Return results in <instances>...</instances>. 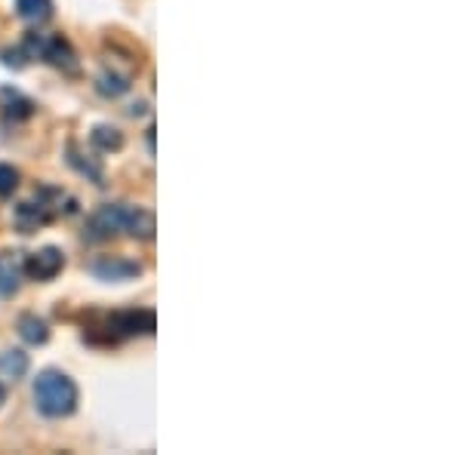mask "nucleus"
<instances>
[{
    "label": "nucleus",
    "instance_id": "1",
    "mask_svg": "<svg viewBox=\"0 0 462 455\" xmlns=\"http://www.w3.org/2000/svg\"><path fill=\"white\" fill-rule=\"evenodd\" d=\"M34 403L47 419L71 415L74 406H78V385H74L65 372L43 369L34 382Z\"/></svg>",
    "mask_w": 462,
    "mask_h": 455
},
{
    "label": "nucleus",
    "instance_id": "4",
    "mask_svg": "<svg viewBox=\"0 0 462 455\" xmlns=\"http://www.w3.org/2000/svg\"><path fill=\"white\" fill-rule=\"evenodd\" d=\"M89 271L102 280H130V278H139L143 268L136 262H130V259H121V256H102L89 265Z\"/></svg>",
    "mask_w": 462,
    "mask_h": 455
},
{
    "label": "nucleus",
    "instance_id": "5",
    "mask_svg": "<svg viewBox=\"0 0 462 455\" xmlns=\"http://www.w3.org/2000/svg\"><path fill=\"white\" fill-rule=\"evenodd\" d=\"M32 41L37 43L41 56L50 59V62L59 65V68H65V71L78 68V62H74V53H71L69 41H62V37H47V41H37V37H32Z\"/></svg>",
    "mask_w": 462,
    "mask_h": 455
},
{
    "label": "nucleus",
    "instance_id": "13",
    "mask_svg": "<svg viewBox=\"0 0 462 455\" xmlns=\"http://www.w3.org/2000/svg\"><path fill=\"white\" fill-rule=\"evenodd\" d=\"M130 89V74H115V71H106L99 77V93L106 96H121Z\"/></svg>",
    "mask_w": 462,
    "mask_h": 455
},
{
    "label": "nucleus",
    "instance_id": "3",
    "mask_svg": "<svg viewBox=\"0 0 462 455\" xmlns=\"http://www.w3.org/2000/svg\"><path fill=\"white\" fill-rule=\"evenodd\" d=\"M65 259L62 252L56 250V246H43V250H37L34 256H28L25 262V271L32 274L34 280H53L59 271H62Z\"/></svg>",
    "mask_w": 462,
    "mask_h": 455
},
{
    "label": "nucleus",
    "instance_id": "14",
    "mask_svg": "<svg viewBox=\"0 0 462 455\" xmlns=\"http://www.w3.org/2000/svg\"><path fill=\"white\" fill-rule=\"evenodd\" d=\"M19 188V173L6 163H0V197H10Z\"/></svg>",
    "mask_w": 462,
    "mask_h": 455
},
{
    "label": "nucleus",
    "instance_id": "10",
    "mask_svg": "<svg viewBox=\"0 0 462 455\" xmlns=\"http://www.w3.org/2000/svg\"><path fill=\"white\" fill-rule=\"evenodd\" d=\"M126 234L139 237V241H152L154 237V215L145 213V210H133L130 225H126Z\"/></svg>",
    "mask_w": 462,
    "mask_h": 455
},
{
    "label": "nucleus",
    "instance_id": "2",
    "mask_svg": "<svg viewBox=\"0 0 462 455\" xmlns=\"http://www.w3.org/2000/svg\"><path fill=\"white\" fill-rule=\"evenodd\" d=\"M130 213L133 206H124V204H108L102 206L99 213L89 219V237L93 241H108V237L121 234V231H126V225H130Z\"/></svg>",
    "mask_w": 462,
    "mask_h": 455
},
{
    "label": "nucleus",
    "instance_id": "9",
    "mask_svg": "<svg viewBox=\"0 0 462 455\" xmlns=\"http://www.w3.org/2000/svg\"><path fill=\"white\" fill-rule=\"evenodd\" d=\"M16 13L32 25H41L53 16V0H16Z\"/></svg>",
    "mask_w": 462,
    "mask_h": 455
},
{
    "label": "nucleus",
    "instance_id": "12",
    "mask_svg": "<svg viewBox=\"0 0 462 455\" xmlns=\"http://www.w3.org/2000/svg\"><path fill=\"white\" fill-rule=\"evenodd\" d=\"M93 145L102 148V151H117L124 145V136L115 130V126H96L93 130Z\"/></svg>",
    "mask_w": 462,
    "mask_h": 455
},
{
    "label": "nucleus",
    "instance_id": "11",
    "mask_svg": "<svg viewBox=\"0 0 462 455\" xmlns=\"http://www.w3.org/2000/svg\"><path fill=\"white\" fill-rule=\"evenodd\" d=\"M19 332H22V339L25 341H32V345H43L47 341V323L43 320H37L34 314H25L19 320Z\"/></svg>",
    "mask_w": 462,
    "mask_h": 455
},
{
    "label": "nucleus",
    "instance_id": "6",
    "mask_svg": "<svg viewBox=\"0 0 462 455\" xmlns=\"http://www.w3.org/2000/svg\"><path fill=\"white\" fill-rule=\"evenodd\" d=\"M22 265L13 252H0V296H10L19 289Z\"/></svg>",
    "mask_w": 462,
    "mask_h": 455
},
{
    "label": "nucleus",
    "instance_id": "8",
    "mask_svg": "<svg viewBox=\"0 0 462 455\" xmlns=\"http://www.w3.org/2000/svg\"><path fill=\"white\" fill-rule=\"evenodd\" d=\"M28 372V357L22 350H4L0 354V382H19Z\"/></svg>",
    "mask_w": 462,
    "mask_h": 455
},
{
    "label": "nucleus",
    "instance_id": "7",
    "mask_svg": "<svg viewBox=\"0 0 462 455\" xmlns=\"http://www.w3.org/2000/svg\"><path fill=\"white\" fill-rule=\"evenodd\" d=\"M111 326L124 335L152 332L154 330V314H148V311H139V314H117L115 320H111Z\"/></svg>",
    "mask_w": 462,
    "mask_h": 455
},
{
    "label": "nucleus",
    "instance_id": "15",
    "mask_svg": "<svg viewBox=\"0 0 462 455\" xmlns=\"http://www.w3.org/2000/svg\"><path fill=\"white\" fill-rule=\"evenodd\" d=\"M0 403H4V385H0Z\"/></svg>",
    "mask_w": 462,
    "mask_h": 455
}]
</instances>
